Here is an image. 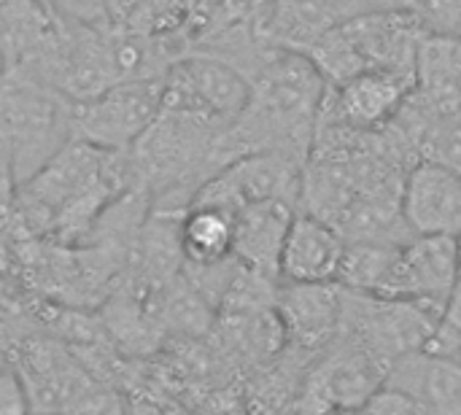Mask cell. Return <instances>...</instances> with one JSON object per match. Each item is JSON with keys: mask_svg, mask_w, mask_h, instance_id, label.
Listing matches in <instances>:
<instances>
[{"mask_svg": "<svg viewBox=\"0 0 461 415\" xmlns=\"http://www.w3.org/2000/svg\"><path fill=\"white\" fill-rule=\"evenodd\" d=\"M70 100L54 86L3 68L0 76V157L14 186L30 181L70 140Z\"/></svg>", "mask_w": 461, "mask_h": 415, "instance_id": "6da1fadb", "label": "cell"}, {"mask_svg": "<svg viewBox=\"0 0 461 415\" xmlns=\"http://www.w3.org/2000/svg\"><path fill=\"white\" fill-rule=\"evenodd\" d=\"M424 35L411 11H381L357 16L324 32L305 54L321 70L330 86H338L365 70L413 73Z\"/></svg>", "mask_w": 461, "mask_h": 415, "instance_id": "7a4b0ae2", "label": "cell"}, {"mask_svg": "<svg viewBox=\"0 0 461 415\" xmlns=\"http://www.w3.org/2000/svg\"><path fill=\"white\" fill-rule=\"evenodd\" d=\"M162 111V78L122 81L70 105V138L108 154L130 151Z\"/></svg>", "mask_w": 461, "mask_h": 415, "instance_id": "3957f363", "label": "cell"}, {"mask_svg": "<svg viewBox=\"0 0 461 415\" xmlns=\"http://www.w3.org/2000/svg\"><path fill=\"white\" fill-rule=\"evenodd\" d=\"M249 97V76L208 51H186L162 76V108L200 116L224 130L243 113Z\"/></svg>", "mask_w": 461, "mask_h": 415, "instance_id": "277c9868", "label": "cell"}, {"mask_svg": "<svg viewBox=\"0 0 461 415\" xmlns=\"http://www.w3.org/2000/svg\"><path fill=\"white\" fill-rule=\"evenodd\" d=\"M305 162L284 151H257L232 159L203 184L194 203L219 205L232 213L257 203H289L297 208L303 194Z\"/></svg>", "mask_w": 461, "mask_h": 415, "instance_id": "5b68a950", "label": "cell"}, {"mask_svg": "<svg viewBox=\"0 0 461 415\" xmlns=\"http://www.w3.org/2000/svg\"><path fill=\"white\" fill-rule=\"evenodd\" d=\"M14 362L32 415H68L95 394L84 365L65 351L62 340L30 335Z\"/></svg>", "mask_w": 461, "mask_h": 415, "instance_id": "8992f818", "label": "cell"}, {"mask_svg": "<svg viewBox=\"0 0 461 415\" xmlns=\"http://www.w3.org/2000/svg\"><path fill=\"white\" fill-rule=\"evenodd\" d=\"M459 275V238H411L400 243L394 265L375 297L438 305L446 311Z\"/></svg>", "mask_w": 461, "mask_h": 415, "instance_id": "52a82bcc", "label": "cell"}, {"mask_svg": "<svg viewBox=\"0 0 461 415\" xmlns=\"http://www.w3.org/2000/svg\"><path fill=\"white\" fill-rule=\"evenodd\" d=\"M416 86L413 73L365 70L338 86H330L319 122L354 132H378L389 127Z\"/></svg>", "mask_w": 461, "mask_h": 415, "instance_id": "ba28073f", "label": "cell"}, {"mask_svg": "<svg viewBox=\"0 0 461 415\" xmlns=\"http://www.w3.org/2000/svg\"><path fill=\"white\" fill-rule=\"evenodd\" d=\"M400 213L413 238H461V176L419 159L400 189Z\"/></svg>", "mask_w": 461, "mask_h": 415, "instance_id": "9c48e42d", "label": "cell"}, {"mask_svg": "<svg viewBox=\"0 0 461 415\" xmlns=\"http://www.w3.org/2000/svg\"><path fill=\"white\" fill-rule=\"evenodd\" d=\"M346 238L321 216L297 211L278 262L281 284H338Z\"/></svg>", "mask_w": 461, "mask_h": 415, "instance_id": "30bf717a", "label": "cell"}, {"mask_svg": "<svg viewBox=\"0 0 461 415\" xmlns=\"http://www.w3.org/2000/svg\"><path fill=\"white\" fill-rule=\"evenodd\" d=\"M273 308L286 338L300 348L316 351L340 338L343 289L338 284H284Z\"/></svg>", "mask_w": 461, "mask_h": 415, "instance_id": "8fae6325", "label": "cell"}, {"mask_svg": "<svg viewBox=\"0 0 461 415\" xmlns=\"http://www.w3.org/2000/svg\"><path fill=\"white\" fill-rule=\"evenodd\" d=\"M384 386L411 397L424 415H461V362L432 351L400 356Z\"/></svg>", "mask_w": 461, "mask_h": 415, "instance_id": "7c38bea8", "label": "cell"}, {"mask_svg": "<svg viewBox=\"0 0 461 415\" xmlns=\"http://www.w3.org/2000/svg\"><path fill=\"white\" fill-rule=\"evenodd\" d=\"M297 208L289 203H257L235 213V259L249 270L278 281L281 248Z\"/></svg>", "mask_w": 461, "mask_h": 415, "instance_id": "4fadbf2b", "label": "cell"}, {"mask_svg": "<svg viewBox=\"0 0 461 415\" xmlns=\"http://www.w3.org/2000/svg\"><path fill=\"white\" fill-rule=\"evenodd\" d=\"M184 265L208 267L235 257V213L219 205L192 203L178 221Z\"/></svg>", "mask_w": 461, "mask_h": 415, "instance_id": "5bb4252c", "label": "cell"}, {"mask_svg": "<svg viewBox=\"0 0 461 415\" xmlns=\"http://www.w3.org/2000/svg\"><path fill=\"white\" fill-rule=\"evenodd\" d=\"M400 243L384 240H351L338 273V286L357 294H378L397 257Z\"/></svg>", "mask_w": 461, "mask_h": 415, "instance_id": "9a60e30c", "label": "cell"}, {"mask_svg": "<svg viewBox=\"0 0 461 415\" xmlns=\"http://www.w3.org/2000/svg\"><path fill=\"white\" fill-rule=\"evenodd\" d=\"M408 143L416 151V159L438 162L461 176V105L429 116L411 135Z\"/></svg>", "mask_w": 461, "mask_h": 415, "instance_id": "2e32d148", "label": "cell"}, {"mask_svg": "<svg viewBox=\"0 0 461 415\" xmlns=\"http://www.w3.org/2000/svg\"><path fill=\"white\" fill-rule=\"evenodd\" d=\"M411 14L424 38L461 41V0H419Z\"/></svg>", "mask_w": 461, "mask_h": 415, "instance_id": "e0dca14e", "label": "cell"}, {"mask_svg": "<svg viewBox=\"0 0 461 415\" xmlns=\"http://www.w3.org/2000/svg\"><path fill=\"white\" fill-rule=\"evenodd\" d=\"M359 415H424L421 408L405 397L402 392L397 389H389V386H381L362 408H359Z\"/></svg>", "mask_w": 461, "mask_h": 415, "instance_id": "ac0fdd59", "label": "cell"}, {"mask_svg": "<svg viewBox=\"0 0 461 415\" xmlns=\"http://www.w3.org/2000/svg\"><path fill=\"white\" fill-rule=\"evenodd\" d=\"M0 415H32L27 392L14 367L0 370Z\"/></svg>", "mask_w": 461, "mask_h": 415, "instance_id": "d6986e66", "label": "cell"}, {"mask_svg": "<svg viewBox=\"0 0 461 415\" xmlns=\"http://www.w3.org/2000/svg\"><path fill=\"white\" fill-rule=\"evenodd\" d=\"M440 329H446L448 335L461 338V238H459V275H456V286L454 294L446 305V316L440 321Z\"/></svg>", "mask_w": 461, "mask_h": 415, "instance_id": "ffe728a7", "label": "cell"}, {"mask_svg": "<svg viewBox=\"0 0 461 415\" xmlns=\"http://www.w3.org/2000/svg\"><path fill=\"white\" fill-rule=\"evenodd\" d=\"M68 415H119V408H116V402H111L105 394L95 392V394H89L84 402H78Z\"/></svg>", "mask_w": 461, "mask_h": 415, "instance_id": "44dd1931", "label": "cell"}, {"mask_svg": "<svg viewBox=\"0 0 461 415\" xmlns=\"http://www.w3.org/2000/svg\"><path fill=\"white\" fill-rule=\"evenodd\" d=\"M330 415H359V410H335V413Z\"/></svg>", "mask_w": 461, "mask_h": 415, "instance_id": "7402d4cb", "label": "cell"}, {"mask_svg": "<svg viewBox=\"0 0 461 415\" xmlns=\"http://www.w3.org/2000/svg\"><path fill=\"white\" fill-rule=\"evenodd\" d=\"M0 76H3V59H0Z\"/></svg>", "mask_w": 461, "mask_h": 415, "instance_id": "603a6c76", "label": "cell"}, {"mask_svg": "<svg viewBox=\"0 0 461 415\" xmlns=\"http://www.w3.org/2000/svg\"><path fill=\"white\" fill-rule=\"evenodd\" d=\"M456 359H459V362H461V348H459V354H456Z\"/></svg>", "mask_w": 461, "mask_h": 415, "instance_id": "cb8c5ba5", "label": "cell"}, {"mask_svg": "<svg viewBox=\"0 0 461 415\" xmlns=\"http://www.w3.org/2000/svg\"><path fill=\"white\" fill-rule=\"evenodd\" d=\"M0 289H3V286H0ZM0 297H3V294H0Z\"/></svg>", "mask_w": 461, "mask_h": 415, "instance_id": "d4e9b609", "label": "cell"}]
</instances>
